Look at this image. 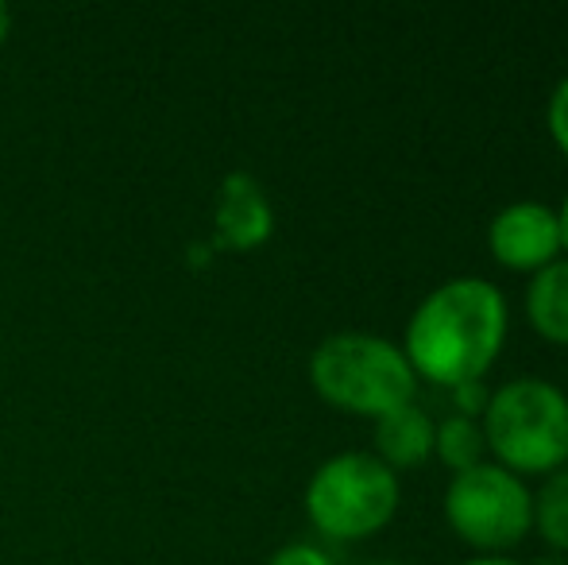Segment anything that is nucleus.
Instances as JSON below:
<instances>
[{"mask_svg":"<svg viewBox=\"0 0 568 565\" xmlns=\"http://www.w3.org/2000/svg\"><path fill=\"white\" fill-rule=\"evenodd\" d=\"M523 310L530 330L546 345L568 349V260L565 256L530 275Z\"/></svg>","mask_w":568,"mask_h":565,"instance_id":"9","label":"nucleus"},{"mask_svg":"<svg viewBox=\"0 0 568 565\" xmlns=\"http://www.w3.org/2000/svg\"><path fill=\"white\" fill-rule=\"evenodd\" d=\"M442 512L464 546L476 554H507L530 535L534 492L510 468L479 461L476 468L449 476Z\"/></svg>","mask_w":568,"mask_h":565,"instance_id":"5","label":"nucleus"},{"mask_svg":"<svg viewBox=\"0 0 568 565\" xmlns=\"http://www.w3.org/2000/svg\"><path fill=\"white\" fill-rule=\"evenodd\" d=\"M302 504L325 538L359 543L390 527L403 504V484L375 453L344 450L314 468Z\"/></svg>","mask_w":568,"mask_h":565,"instance_id":"4","label":"nucleus"},{"mask_svg":"<svg viewBox=\"0 0 568 565\" xmlns=\"http://www.w3.org/2000/svg\"><path fill=\"white\" fill-rule=\"evenodd\" d=\"M449 395H453V415L484 418V407H487V400H491V387H487V380H468V384L449 387Z\"/></svg>","mask_w":568,"mask_h":565,"instance_id":"13","label":"nucleus"},{"mask_svg":"<svg viewBox=\"0 0 568 565\" xmlns=\"http://www.w3.org/2000/svg\"><path fill=\"white\" fill-rule=\"evenodd\" d=\"M310 384L333 411L372 423L418 403V376L403 345L367 330H341L317 341L310 353Z\"/></svg>","mask_w":568,"mask_h":565,"instance_id":"2","label":"nucleus"},{"mask_svg":"<svg viewBox=\"0 0 568 565\" xmlns=\"http://www.w3.org/2000/svg\"><path fill=\"white\" fill-rule=\"evenodd\" d=\"M557 218H561V244H565V260H568V194H565V202L557 205Z\"/></svg>","mask_w":568,"mask_h":565,"instance_id":"16","label":"nucleus"},{"mask_svg":"<svg viewBox=\"0 0 568 565\" xmlns=\"http://www.w3.org/2000/svg\"><path fill=\"white\" fill-rule=\"evenodd\" d=\"M267 565H337V562H333L329 554L314 543H286L271 554Z\"/></svg>","mask_w":568,"mask_h":565,"instance_id":"14","label":"nucleus"},{"mask_svg":"<svg viewBox=\"0 0 568 565\" xmlns=\"http://www.w3.org/2000/svg\"><path fill=\"white\" fill-rule=\"evenodd\" d=\"M479 426L495 465L523 481L568 468V395L549 380L515 376L491 387Z\"/></svg>","mask_w":568,"mask_h":565,"instance_id":"3","label":"nucleus"},{"mask_svg":"<svg viewBox=\"0 0 568 565\" xmlns=\"http://www.w3.org/2000/svg\"><path fill=\"white\" fill-rule=\"evenodd\" d=\"M510 333L507 294L491 280L456 275L434 286L406 317L403 353L410 361L418 384L456 387L468 380H484L503 356Z\"/></svg>","mask_w":568,"mask_h":565,"instance_id":"1","label":"nucleus"},{"mask_svg":"<svg viewBox=\"0 0 568 565\" xmlns=\"http://www.w3.org/2000/svg\"><path fill=\"white\" fill-rule=\"evenodd\" d=\"M434 430L437 423L429 418V411H422V403H406V407L375 418L372 453L390 473H410L434 457Z\"/></svg>","mask_w":568,"mask_h":565,"instance_id":"8","label":"nucleus"},{"mask_svg":"<svg viewBox=\"0 0 568 565\" xmlns=\"http://www.w3.org/2000/svg\"><path fill=\"white\" fill-rule=\"evenodd\" d=\"M372 565H398V562H372Z\"/></svg>","mask_w":568,"mask_h":565,"instance_id":"18","label":"nucleus"},{"mask_svg":"<svg viewBox=\"0 0 568 565\" xmlns=\"http://www.w3.org/2000/svg\"><path fill=\"white\" fill-rule=\"evenodd\" d=\"M434 457L449 468V476L464 473V468H476L479 461H487V442L479 418L449 415L442 418L434 430Z\"/></svg>","mask_w":568,"mask_h":565,"instance_id":"11","label":"nucleus"},{"mask_svg":"<svg viewBox=\"0 0 568 565\" xmlns=\"http://www.w3.org/2000/svg\"><path fill=\"white\" fill-rule=\"evenodd\" d=\"M8 31H12V8L0 0V43L8 39Z\"/></svg>","mask_w":568,"mask_h":565,"instance_id":"17","label":"nucleus"},{"mask_svg":"<svg viewBox=\"0 0 568 565\" xmlns=\"http://www.w3.org/2000/svg\"><path fill=\"white\" fill-rule=\"evenodd\" d=\"M530 531L549 551L568 554V468L541 476V488L534 492Z\"/></svg>","mask_w":568,"mask_h":565,"instance_id":"10","label":"nucleus"},{"mask_svg":"<svg viewBox=\"0 0 568 565\" xmlns=\"http://www.w3.org/2000/svg\"><path fill=\"white\" fill-rule=\"evenodd\" d=\"M460 565H523V562L507 558V554H479V558H468V562H460Z\"/></svg>","mask_w":568,"mask_h":565,"instance_id":"15","label":"nucleus"},{"mask_svg":"<svg viewBox=\"0 0 568 565\" xmlns=\"http://www.w3.org/2000/svg\"><path fill=\"white\" fill-rule=\"evenodd\" d=\"M546 132L554 140V148L568 159V74L554 85L546 101Z\"/></svg>","mask_w":568,"mask_h":565,"instance_id":"12","label":"nucleus"},{"mask_svg":"<svg viewBox=\"0 0 568 565\" xmlns=\"http://www.w3.org/2000/svg\"><path fill=\"white\" fill-rule=\"evenodd\" d=\"M275 236V205L255 174L232 171L217 186V244L255 252Z\"/></svg>","mask_w":568,"mask_h":565,"instance_id":"7","label":"nucleus"},{"mask_svg":"<svg viewBox=\"0 0 568 565\" xmlns=\"http://www.w3.org/2000/svg\"><path fill=\"white\" fill-rule=\"evenodd\" d=\"M487 252H491V260L499 268L523 275H534L554 264V260H561L565 244L557 205L518 198V202H507L503 210H495V218L487 221Z\"/></svg>","mask_w":568,"mask_h":565,"instance_id":"6","label":"nucleus"}]
</instances>
